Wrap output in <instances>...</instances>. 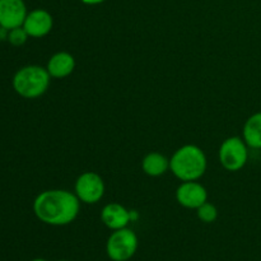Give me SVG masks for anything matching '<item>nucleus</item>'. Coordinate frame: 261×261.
Returning a JSON list of instances; mask_svg holds the SVG:
<instances>
[{
    "label": "nucleus",
    "instance_id": "obj_2",
    "mask_svg": "<svg viewBox=\"0 0 261 261\" xmlns=\"http://www.w3.org/2000/svg\"><path fill=\"white\" fill-rule=\"evenodd\" d=\"M170 170L181 181L199 180L206 170L205 153L198 145H184L171 157Z\"/></svg>",
    "mask_w": 261,
    "mask_h": 261
},
{
    "label": "nucleus",
    "instance_id": "obj_15",
    "mask_svg": "<svg viewBox=\"0 0 261 261\" xmlns=\"http://www.w3.org/2000/svg\"><path fill=\"white\" fill-rule=\"evenodd\" d=\"M30 37L28 33L23 27H17L9 30V35H8V41L12 43L13 46H22L27 42V38Z\"/></svg>",
    "mask_w": 261,
    "mask_h": 261
},
{
    "label": "nucleus",
    "instance_id": "obj_9",
    "mask_svg": "<svg viewBox=\"0 0 261 261\" xmlns=\"http://www.w3.org/2000/svg\"><path fill=\"white\" fill-rule=\"evenodd\" d=\"M54 20L50 13L43 9H36L28 13L22 27L30 37L41 38L53 30Z\"/></svg>",
    "mask_w": 261,
    "mask_h": 261
},
{
    "label": "nucleus",
    "instance_id": "obj_16",
    "mask_svg": "<svg viewBox=\"0 0 261 261\" xmlns=\"http://www.w3.org/2000/svg\"><path fill=\"white\" fill-rule=\"evenodd\" d=\"M8 35H9V30L0 25V41L8 40Z\"/></svg>",
    "mask_w": 261,
    "mask_h": 261
},
{
    "label": "nucleus",
    "instance_id": "obj_3",
    "mask_svg": "<svg viewBox=\"0 0 261 261\" xmlns=\"http://www.w3.org/2000/svg\"><path fill=\"white\" fill-rule=\"evenodd\" d=\"M51 75L47 69L38 65H28L19 69L13 76V88L24 98L41 97L50 86Z\"/></svg>",
    "mask_w": 261,
    "mask_h": 261
},
{
    "label": "nucleus",
    "instance_id": "obj_1",
    "mask_svg": "<svg viewBox=\"0 0 261 261\" xmlns=\"http://www.w3.org/2000/svg\"><path fill=\"white\" fill-rule=\"evenodd\" d=\"M81 211V200L68 190L42 191L33 201L36 217L48 226H66L74 222Z\"/></svg>",
    "mask_w": 261,
    "mask_h": 261
},
{
    "label": "nucleus",
    "instance_id": "obj_10",
    "mask_svg": "<svg viewBox=\"0 0 261 261\" xmlns=\"http://www.w3.org/2000/svg\"><path fill=\"white\" fill-rule=\"evenodd\" d=\"M101 221L107 228L117 231L127 227L132 221V214L119 203H110L103 206L101 212Z\"/></svg>",
    "mask_w": 261,
    "mask_h": 261
},
{
    "label": "nucleus",
    "instance_id": "obj_6",
    "mask_svg": "<svg viewBox=\"0 0 261 261\" xmlns=\"http://www.w3.org/2000/svg\"><path fill=\"white\" fill-rule=\"evenodd\" d=\"M74 190V194L82 203L96 204L103 198L105 182L98 173L84 172L76 178Z\"/></svg>",
    "mask_w": 261,
    "mask_h": 261
},
{
    "label": "nucleus",
    "instance_id": "obj_13",
    "mask_svg": "<svg viewBox=\"0 0 261 261\" xmlns=\"http://www.w3.org/2000/svg\"><path fill=\"white\" fill-rule=\"evenodd\" d=\"M242 137L247 147L261 149V112L251 115L246 120L242 130Z\"/></svg>",
    "mask_w": 261,
    "mask_h": 261
},
{
    "label": "nucleus",
    "instance_id": "obj_4",
    "mask_svg": "<svg viewBox=\"0 0 261 261\" xmlns=\"http://www.w3.org/2000/svg\"><path fill=\"white\" fill-rule=\"evenodd\" d=\"M138 249V237L134 231L121 228L114 231L106 244L107 256L112 261H127L135 255Z\"/></svg>",
    "mask_w": 261,
    "mask_h": 261
},
{
    "label": "nucleus",
    "instance_id": "obj_11",
    "mask_svg": "<svg viewBox=\"0 0 261 261\" xmlns=\"http://www.w3.org/2000/svg\"><path fill=\"white\" fill-rule=\"evenodd\" d=\"M46 69H47L51 78H66L75 69V59H74V56L71 54L65 53V51H60V53H56L51 56Z\"/></svg>",
    "mask_w": 261,
    "mask_h": 261
},
{
    "label": "nucleus",
    "instance_id": "obj_17",
    "mask_svg": "<svg viewBox=\"0 0 261 261\" xmlns=\"http://www.w3.org/2000/svg\"><path fill=\"white\" fill-rule=\"evenodd\" d=\"M84 4H89V5H96L99 4V3H103L105 0H82Z\"/></svg>",
    "mask_w": 261,
    "mask_h": 261
},
{
    "label": "nucleus",
    "instance_id": "obj_7",
    "mask_svg": "<svg viewBox=\"0 0 261 261\" xmlns=\"http://www.w3.org/2000/svg\"><path fill=\"white\" fill-rule=\"evenodd\" d=\"M176 200L181 206L198 209L208 200L206 189L196 181H182L176 190Z\"/></svg>",
    "mask_w": 261,
    "mask_h": 261
},
{
    "label": "nucleus",
    "instance_id": "obj_8",
    "mask_svg": "<svg viewBox=\"0 0 261 261\" xmlns=\"http://www.w3.org/2000/svg\"><path fill=\"white\" fill-rule=\"evenodd\" d=\"M23 0H0V25L7 30L22 27L27 17Z\"/></svg>",
    "mask_w": 261,
    "mask_h": 261
},
{
    "label": "nucleus",
    "instance_id": "obj_18",
    "mask_svg": "<svg viewBox=\"0 0 261 261\" xmlns=\"http://www.w3.org/2000/svg\"><path fill=\"white\" fill-rule=\"evenodd\" d=\"M32 261H48V260H46V259H41V257H38V259H35V260H32Z\"/></svg>",
    "mask_w": 261,
    "mask_h": 261
},
{
    "label": "nucleus",
    "instance_id": "obj_19",
    "mask_svg": "<svg viewBox=\"0 0 261 261\" xmlns=\"http://www.w3.org/2000/svg\"><path fill=\"white\" fill-rule=\"evenodd\" d=\"M59 261H68V260H59Z\"/></svg>",
    "mask_w": 261,
    "mask_h": 261
},
{
    "label": "nucleus",
    "instance_id": "obj_14",
    "mask_svg": "<svg viewBox=\"0 0 261 261\" xmlns=\"http://www.w3.org/2000/svg\"><path fill=\"white\" fill-rule=\"evenodd\" d=\"M196 213H198V218L204 223H213L218 218V209L216 208V205L208 203V201H205L203 205L199 206L196 209Z\"/></svg>",
    "mask_w": 261,
    "mask_h": 261
},
{
    "label": "nucleus",
    "instance_id": "obj_12",
    "mask_svg": "<svg viewBox=\"0 0 261 261\" xmlns=\"http://www.w3.org/2000/svg\"><path fill=\"white\" fill-rule=\"evenodd\" d=\"M142 168L144 173H147L150 177H158V176L165 175L170 170V160L162 153H148L142 161Z\"/></svg>",
    "mask_w": 261,
    "mask_h": 261
},
{
    "label": "nucleus",
    "instance_id": "obj_5",
    "mask_svg": "<svg viewBox=\"0 0 261 261\" xmlns=\"http://www.w3.org/2000/svg\"><path fill=\"white\" fill-rule=\"evenodd\" d=\"M219 162L231 172H237L246 166L249 150L245 140L240 137H231L224 140L219 148Z\"/></svg>",
    "mask_w": 261,
    "mask_h": 261
}]
</instances>
